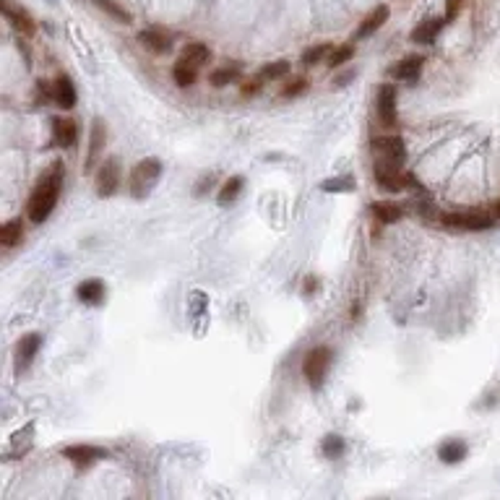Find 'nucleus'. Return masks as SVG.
Wrapping results in <instances>:
<instances>
[{"label":"nucleus","mask_w":500,"mask_h":500,"mask_svg":"<svg viewBox=\"0 0 500 500\" xmlns=\"http://www.w3.org/2000/svg\"><path fill=\"white\" fill-rule=\"evenodd\" d=\"M60 188H63V167H60V162H55L53 170L44 172L37 180L32 196H29V203H26V214L34 224H42L50 219V214L60 198Z\"/></svg>","instance_id":"obj_1"},{"label":"nucleus","mask_w":500,"mask_h":500,"mask_svg":"<svg viewBox=\"0 0 500 500\" xmlns=\"http://www.w3.org/2000/svg\"><path fill=\"white\" fill-rule=\"evenodd\" d=\"M370 151L375 157L372 172L402 170V164L406 162V146L402 136H378V139H372Z\"/></svg>","instance_id":"obj_2"},{"label":"nucleus","mask_w":500,"mask_h":500,"mask_svg":"<svg viewBox=\"0 0 500 500\" xmlns=\"http://www.w3.org/2000/svg\"><path fill=\"white\" fill-rule=\"evenodd\" d=\"M331 360H334V352H331L329 347H316V350H310L308 354H305V360H302V375H305V381L310 383L313 391L323 388L326 375H329V368H331Z\"/></svg>","instance_id":"obj_3"},{"label":"nucleus","mask_w":500,"mask_h":500,"mask_svg":"<svg viewBox=\"0 0 500 500\" xmlns=\"http://www.w3.org/2000/svg\"><path fill=\"white\" fill-rule=\"evenodd\" d=\"M160 178H162L160 160H141L139 164L130 170V178H128L130 196H133V198H146Z\"/></svg>","instance_id":"obj_4"},{"label":"nucleus","mask_w":500,"mask_h":500,"mask_svg":"<svg viewBox=\"0 0 500 500\" xmlns=\"http://www.w3.org/2000/svg\"><path fill=\"white\" fill-rule=\"evenodd\" d=\"M440 224L448 230H461V232H482V230H490L495 219L488 212H451L440 216Z\"/></svg>","instance_id":"obj_5"},{"label":"nucleus","mask_w":500,"mask_h":500,"mask_svg":"<svg viewBox=\"0 0 500 500\" xmlns=\"http://www.w3.org/2000/svg\"><path fill=\"white\" fill-rule=\"evenodd\" d=\"M120 180H123V167H120V160L117 157H110V160H102L99 170H96V196L102 198H110L115 196L117 188H120Z\"/></svg>","instance_id":"obj_6"},{"label":"nucleus","mask_w":500,"mask_h":500,"mask_svg":"<svg viewBox=\"0 0 500 500\" xmlns=\"http://www.w3.org/2000/svg\"><path fill=\"white\" fill-rule=\"evenodd\" d=\"M63 456L68 458V461H74L78 469H89L92 464H96L99 458H105L107 451L99 446H89V443H76V446L63 448Z\"/></svg>","instance_id":"obj_7"},{"label":"nucleus","mask_w":500,"mask_h":500,"mask_svg":"<svg viewBox=\"0 0 500 500\" xmlns=\"http://www.w3.org/2000/svg\"><path fill=\"white\" fill-rule=\"evenodd\" d=\"M378 120L383 123L386 128H396V86L383 84L378 89Z\"/></svg>","instance_id":"obj_8"},{"label":"nucleus","mask_w":500,"mask_h":500,"mask_svg":"<svg viewBox=\"0 0 500 500\" xmlns=\"http://www.w3.org/2000/svg\"><path fill=\"white\" fill-rule=\"evenodd\" d=\"M3 16H6V19L11 21L13 29L21 32L24 37H32V34L37 32V21L24 11L21 6H16L13 0H3Z\"/></svg>","instance_id":"obj_9"},{"label":"nucleus","mask_w":500,"mask_h":500,"mask_svg":"<svg viewBox=\"0 0 500 500\" xmlns=\"http://www.w3.org/2000/svg\"><path fill=\"white\" fill-rule=\"evenodd\" d=\"M40 347H42V336L40 334H26V336L19 339V344H16V372H24L32 365Z\"/></svg>","instance_id":"obj_10"},{"label":"nucleus","mask_w":500,"mask_h":500,"mask_svg":"<svg viewBox=\"0 0 500 500\" xmlns=\"http://www.w3.org/2000/svg\"><path fill=\"white\" fill-rule=\"evenodd\" d=\"M53 102L63 110H74L76 102H78V94H76V86L71 81V76L60 74L53 81Z\"/></svg>","instance_id":"obj_11"},{"label":"nucleus","mask_w":500,"mask_h":500,"mask_svg":"<svg viewBox=\"0 0 500 500\" xmlns=\"http://www.w3.org/2000/svg\"><path fill=\"white\" fill-rule=\"evenodd\" d=\"M53 141L60 149H74L78 144V126L68 117H55L53 120Z\"/></svg>","instance_id":"obj_12"},{"label":"nucleus","mask_w":500,"mask_h":500,"mask_svg":"<svg viewBox=\"0 0 500 500\" xmlns=\"http://www.w3.org/2000/svg\"><path fill=\"white\" fill-rule=\"evenodd\" d=\"M388 16H391V8H388L386 3L375 6V8L365 16V21L360 24V29H357V34H354V40H368V37H372V34L378 32V29L388 21Z\"/></svg>","instance_id":"obj_13"},{"label":"nucleus","mask_w":500,"mask_h":500,"mask_svg":"<svg viewBox=\"0 0 500 500\" xmlns=\"http://www.w3.org/2000/svg\"><path fill=\"white\" fill-rule=\"evenodd\" d=\"M422 63H425L422 55H406L404 60H399V63L391 68V76H394L396 81L415 84L417 78H420V74H422Z\"/></svg>","instance_id":"obj_14"},{"label":"nucleus","mask_w":500,"mask_h":500,"mask_svg":"<svg viewBox=\"0 0 500 500\" xmlns=\"http://www.w3.org/2000/svg\"><path fill=\"white\" fill-rule=\"evenodd\" d=\"M105 141H107V128H105V123L96 117L94 123H92V136H89V157H86L84 172H92L96 167V160H99V154H102V149H105Z\"/></svg>","instance_id":"obj_15"},{"label":"nucleus","mask_w":500,"mask_h":500,"mask_svg":"<svg viewBox=\"0 0 500 500\" xmlns=\"http://www.w3.org/2000/svg\"><path fill=\"white\" fill-rule=\"evenodd\" d=\"M443 24H446V19H436V16H430V19H425V21H420L412 29V34H409V40L415 44H433L436 42L438 32L443 29Z\"/></svg>","instance_id":"obj_16"},{"label":"nucleus","mask_w":500,"mask_h":500,"mask_svg":"<svg viewBox=\"0 0 500 500\" xmlns=\"http://www.w3.org/2000/svg\"><path fill=\"white\" fill-rule=\"evenodd\" d=\"M139 42L154 55H164L172 50L170 34H164L162 29H144V32H139Z\"/></svg>","instance_id":"obj_17"},{"label":"nucleus","mask_w":500,"mask_h":500,"mask_svg":"<svg viewBox=\"0 0 500 500\" xmlns=\"http://www.w3.org/2000/svg\"><path fill=\"white\" fill-rule=\"evenodd\" d=\"M469 448L464 440H458V438H454V440H446V443H440V448H438V458L443 461V464H448V467H454V464H461L464 458H467Z\"/></svg>","instance_id":"obj_18"},{"label":"nucleus","mask_w":500,"mask_h":500,"mask_svg":"<svg viewBox=\"0 0 500 500\" xmlns=\"http://www.w3.org/2000/svg\"><path fill=\"white\" fill-rule=\"evenodd\" d=\"M76 298L81 300L84 305H102L105 302V284L99 279H86L76 289Z\"/></svg>","instance_id":"obj_19"},{"label":"nucleus","mask_w":500,"mask_h":500,"mask_svg":"<svg viewBox=\"0 0 500 500\" xmlns=\"http://www.w3.org/2000/svg\"><path fill=\"white\" fill-rule=\"evenodd\" d=\"M178 60L193 65V68H201V65H206L212 60V50L203 42H188L180 50V58H178Z\"/></svg>","instance_id":"obj_20"},{"label":"nucleus","mask_w":500,"mask_h":500,"mask_svg":"<svg viewBox=\"0 0 500 500\" xmlns=\"http://www.w3.org/2000/svg\"><path fill=\"white\" fill-rule=\"evenodd\" d=\"M370 212H372V216H375L378 222L394 224V222H399V219L404 216V206H399V203H394V201H375L370 206Z\"/></svg>","instance_id":"obj_21"},{"label":"nucleus","mask_w":500,"mask_h":500,"mask_svg":"<svg viewBox=\"0 0 500 500\" xmlns=\"http://www.w3.org/2000/svg\"><path fill=\"white\" fill-rule=\"evenodd\" d=\"M24 240V222L21 219H8L0 227V245L3 248H16Z\"/></svg>","instance_id":"obj_22"},{"label":"nucleus","mask_w":500,"mask_h":500,"mask_svg":"<svg viewBox=\"0 0 500 500\" xmlns=\"http://www.w3.org/2000/svg\"><path fill=\"white\" fill-rule=\"evenodd\" d=\"M243 185H245V180L240 178V175L230 178V180H227V182L222 185L219 196H216V203H219V206H230L232 201H237V196L243 193Z\"/></svg>","instance_id":"obj_23"},{"label":"nucleus","mask_w":500,"mask_h":500,"mask_svg":"<svg viewBox=\"0 0 500 500\" xmlns=\"http://www.w3.org/2000/svg\"><path fill=\"white\" fill-rule=\"evenodd\" d=\"M94 3H96V8H99V11H105L107 16L112 19V21H117V24H130V21H133V16H130V13L126 11L120 3H115V0H94Z\"/></svg>","instance_id":"obj_24"},{"label":"nucleus","mask_w":500,"mask_h":500,"mask_svg":"<svg viewBox=\"0 0 500 500\" xmlns=\"http://www.w3.org/2000/svg\"><path fill=\"white\" fill-rule=\"evenodd\" d=\"M196 71H198V68H193V65L178 60V63H175V68H172V78H175V84H178V86H193V84H196V78H198V74H196Z\"/></svg>","instance_id":"obj_25"},{"label":"nucleus","mask_w":500,"mask_h":500,"mask_svg":"<svg viewBox=\"0 0 500 500\" xmlns=\"http://www.w3.org/2000/svg\"><path fill=\"white\" fill-rule=\"evenodd\" d=\"M237 78H240V65H224V68H216V71H212V76H209V81H212L214 86L234 84Z\"/></svg>","instance_id":"obj_26"},{"label":"nucleus","mask_w":500,"mask_h":500,"mask_svg":"<svg viewBox=\"0 0 500 500\" xmlns=\"http://www.w3.org/2000/svg\"><path fill=\"white\" fill-rule=\"evenodd\" d=\"M289 74V63L287 60H277V63H266L261 71H258V78L261 81H279Z\"/></svg>","instance_id":"obj_27"},{"label":"nucleus","mask_w":500,"mask_h":500,"mask_svg":"<svg viewBox=\"0 0 500 500\" xmlns=\"http://www.w3.org/2000/svg\"><path fill=\"white\" fill-rule=\"evenodd\" d=\"M334 50V44H316V47H308L305 53H302V65H318V63H326V58L331 55Z\"/></svg>","instance_id":"obj_28"},{"label":"nucleus","mask_w":500,"mask_h":500,"mask_svg":"<svg viewBox=\"0 0 500 500\" xmlns=\"http://www.w3.org/2000/svg\"><path fill=\"white\" fill-rule=\"evenodd\" d=\"M352 55H354V47H352V44H341V47H334V50H331V55L326 58V65H329V68H339V65L350 63Z\"/></svg>","instance_id":"obj_29"},{"label":"nucleus","mask_w":500,"mask_h":500,"mask_svg":"<svg viewBox=\"0 0 500 500\" xmlns=\"http://www.w3.org/2000/svg\"><path fill=\"white\" fill-rule=\"evenodd\" d=\"M320 451H323V456L326 458H339L341 454H344V440H341L339 436H326L323 438Z\"/></svg>","instance_id":"obj_30"},{"label":"nucleus","mask_w":500,"mask_h":500,"mask_svg":"<svg viewBox=\"0 0 500 500\" xmlns=\"http://www.w3.org/2000/svg\"><path fill=\"white\" fill-rule=\"evenodd\" d=\"M305 89H308V78H302V76H300V78L287 81V86L282 89V96H284V99H295V96H300Z\"/></svg>","instance_id":"obj_31"},{"label":"nucleus","mask_w":500,"mask_h":500,"mask_svg":"<svg viewBox=\"0 0 500 500\" xmlns=\"http://www.w3.org/2000/svg\"><path fill=\"white\" fill-rule=\"evenodd\" d=\"M350 188H354V182H352L350 178H344V180H326V182H323V191H326V193L350 191Z\"/></svg>","instance_id":"obj_32"},{"label":"nucleus","mask_w":500,"mask_h":500,"mask_svg":"<svg viewBox=\"0 0 500 500\" xmlns=\"http://www.w3.org/2000/svg\"><path fill=\"white\" fill-rule=\"evenodd\" d=\"M464 8V0H446V21H454Z\"/></svg>","instance_id":"obj_33"},{"label":"nucleus","mask_w":500,"mask_h":500,"mask_svg":"<svg viewBox=\"0 0 500 500\" xmlns=\"http://www.w3.org/2000/svg\"><path fill=\"white\" fill-rule=\"evenodd\" d=\"M258 89H261V78H256V81H248V84L243 86V94H258Z\"/></svg>","instance_id":"obj_34"},{"label":"nucleus","mask_w":500,"mask_h":500,"mask_svg":"<svg viewBox=\"0 0 500 500\" xmlns=\"http://www.w3.org/2000/svg\"><path fill=\"white\" fill-rule=\"evenodd\" d=\"M495 214H498V219H500V201L495 203Z\"/></svg>","instance_id":"obj_35"}]
</instances>
